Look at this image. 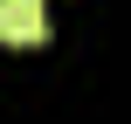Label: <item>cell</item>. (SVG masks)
<instances>
[{
  "mask_svg": "<svg viewBox=\"0 0 131 124\" xmlns=\"http://www.w3.org/2000/svg\"><path fill=\"white\" fill-rule=\"evenodd\" d=\"M0 41L41 48V41H48V7H41V0H0Z\"/></svg>",
  "mask_w": 131,
  "mask_h": 124,
  "instance_id": "cell-1",
  "label": "cell"
}]
</instances>
